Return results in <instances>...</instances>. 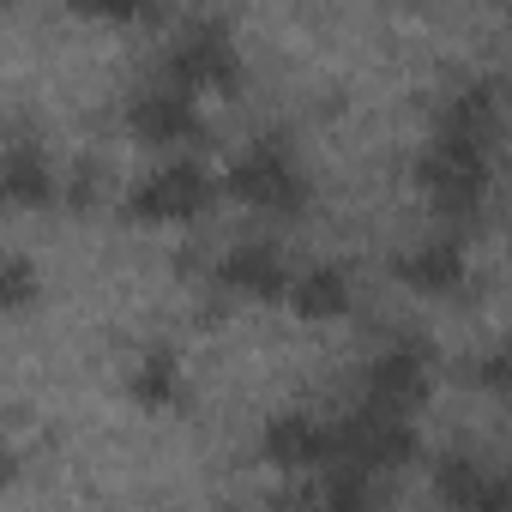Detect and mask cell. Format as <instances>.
Listing matches in <instances>:
<instances>
[{
	"label": "cell",
	"mask_w": 512,
	"mask_h": 512,
	"mask_svg": "<svg viewBox=\"0 0 512 512\" xmlns=\"http://www.w3.org/2000/svg\"><path fill=\"white\" fill-rule=\"evenodd\" d=\"M416 181H422V193H428L440 211L464 217V211H476V205H482L488 157H482V145H476V139L434 133V145H428V151H422V163H416Z\"/></svg>",
	"instance_id": "cell-1"
},
{
	"label": "cell",
	"mask_w": 512,
	"mask_h": 512,
	"mask_svg": "<svg viewBox=\"0 0 512 512\" xmlns=\"http://www.w3.org/2000/svg\"><path fill=\"white\" fill-rule=\"evenodd\" d=\"M410 452H416V434H410V422L404 416H386V410H374V404H362L356 416H344V422H332V464H350V470H398V464H410Z\"/></svg>",
	"instance_id": "cell-2"
},
{
	"label": "cell",
	"mask_w": 512,
	"mask_h": 512,
	"mask_svg": "<svg viewBox=\"0 0 512 512\" xmlns=\"http://www.w3.org/2000/svg\"><path fill=\"white\" fill-rule=\"evenodd\" d=\"M229 193L247 199V205H260V211H302L308 205V175L296 169L284 139H260L229 169Z\"/></svg>",
	"instance_id": "cell-3"
},
{
	"label": "cell",
	"mask_w": 512,
	"mask_h": 512,
	"mask_svg": "<svg viewBox=\"0 0 512 512\" xmlns=\"http://www.w3.org/2000/svg\"><path fill=\"white\" fill-rule=\"evenodd\" d=\"M241 73L235 61V43L223 25H193L175 49H169V91H229Z\"/></svg>",
	"instance_id": "cell-4"
},
{
	"label": "cell",
	"mask_w": 512,
	"mask_h": 512,
	"mask_svg": "<svg viewBox=\"0 0 512 512\" xmlns=\"http://www.w3.org/2000/svg\"><path fill=\"white\" fill-rule=\"evenodd\" d=\"M205 205H211V175H205L199 163H163V169L145 175V181L133 187V199H127V211L145 217V223H187V217H199Z\"/></svg>",
	"instance_id": "cell-5"
},
{
	"label": "cell",
	"mask_w": 512,
	"mask_h": 512,
	"mask_svg": "<svg viewBox=\"0 0 512 512\" xmlns=\"http://www.w3.org/2000/svg\"><path fill=\"white\" fill-rule=\"evenodd\" d=\"M217 284L235 290V296H253V302H284L296 284H290V266H284V253L266 247V241H241L229 247L223 260H217Z\"/></svg>",
	"instance_id": "cell-6"
},
{
	"label": "cell",
	"mask_w": 512,
	"mask_h": 512,
	"mask_svg": "<svg viewBox=\"0 0 512 512\" xmlns=\"http://www.w3.org/2000/svg\"><path fill=\"white\" fill-rule=\"evenodd\" d=\"M428 392V350L422 344H392L374 368H368V404L386 416H410Z\"/></svg>",
	"instance_id": "cell-7"
},
{
	"label": "cell",
	"mask_w": 512,
	"mask_h": 512,
	"mask_svg": "<svg viewBox=\"0 0 512 512\" xmlns=\"http://www.w3.org/2000/svg\"><path fill=\"white\" fill-rule=\"evenodd\" d=\"M434 494L452 512H512V482L488 476L476 458H458V452L434 464Z\"/></svg>",
	"instance_id": "cell-8"
},
{
	"label": "cell",
	"mask_w": 512,
	"mask_h": 512,
	"mask_svg": "<svg viewBox=\"0 0 512 512\" xmlns=\"http://www.w3.org/2000/svg\"><path fill=\"white\" fill-rule=\"evenodd\" d=\"M127 127L145 145H187L199 133V109L187 103V91H145V97H133Z\"/></svg>",
	"instance_id": "cell-9"
},
{
	"label": "cell",
	"mask_w": 512,
	"mask_h": 512,
	"mask_svg": "<svg viewBox=\"0 0 512 512\" xmlns=\"http://www.w3.org/2000/svg\"><path fill=\"white\" fill-rule=\"evenodd\" d=\"M464 272H470V260H464V247L452 235H434V241L410 247L404 260H398V278L410 290H422V296H452L464 284Z\"/></svg>",
	"instance_id": "cell-10"
},
{
	"label": "cell",
	"mask_w": 512,
	"mask_h": 512,
	"mask_svg": "<svg viewBox=\"0 0 512 512\" xmlns=\"http://www.w3.org/2000/svg\"><path fill=\"white\" fill-rule=\"evenodd\" d=\"M266 458H272V464H290V470L332 464V428L314 422V416H278V422L266 428Z\"/></svg>",
	"instance_id": "cell-11"
},
{
	"label": "cell",
	"mask_w": 512,
	"mask_h": 512,
	"mask_svg": "<svg viewBox=\"0 0 512 512\" xmlns=\"http://www.w3.org/2000/svg\"><path fill=\"white\" fill-rule=\"evenodd\" d=\"M0 187H7V199H13V205H49V199L61 193V181H55L49 157H43L37 145H25V139H13V145H7V169H0Z\"/></svg>",
	"instance_id": "cell-12"
},
{
	"label": "cell",
	"mask_w": 512,
	"mask_h": 512,
	"mask_svg": "<svg viewBox=\"0 0 512 512\" xmlns=\"http://www.w3.org/2000/svg\"><path fill=\"white\" fill-rule=\"evenodd\" d=\"M290 308H296L302 320H338V314L350 308V278H344L338 266H314V272L296 278Z\"/></svg>",
	"instance_id": "cell-13"
},
{
	"label": "cell",
	"mask_w": 512,
	"mask_h": 512,
	"mask_svg": "<svg viewBox=\"0 0 512 512\" xmlns=\"http://www.w3.org/2000/svg\"><path fill=\"white\" fill-rule=\"evenodd\" d=\"M488 127H494V85H458V91L446 97V109H440V133L482 145Z\"/></svg>",
	"instance_id": "cell-14"
},
{
	"label": "cell",
	"mask_w": 512,
	"mask_h": 512,
	"mask_svg": "<svg viewBox=\"0 0 512 512\" xmlns=\"http://www.w3.org/2000/svg\"><path fill=\"white\" fill-rule=\"evenodd\" d=\"M175 392H181L175 356H169V350H151V356L139 362V374H133V398H139V404H175Z\"/></svg>",
	"instance_id": "cell-15"
},
{
	"label": "cell",
	"mask_w": 512,
	"mask_h": 512,
	"mask_svg": "<svg viewBox=\"0 0 512 512\" xmlns=\"http://www.w3.org/2000/svg\"><path fill=\"white\" fill-rule=\"evenodd\" d=\"M37 296V272L25 253H7V266H0V302H7V314H19L25 302Z\"/></svg>",
	"instance_id": "cell-16"
},
{
	"label": "cell",
	"mask_w": 512,
	"mask_h": 512,
	"mask_svg": "<svg viewBox=\"0 0 512 512\" xmlns=\"http://www.w3.org/2000/svg\"><path fill=\"white\" fill-rule=\"evenodd\" d=\"M476 386H488V392H512V350H488V356H476Z\"/></svg>",
	"instance_id": "cell-17"
}]
</instances>
